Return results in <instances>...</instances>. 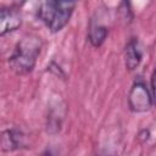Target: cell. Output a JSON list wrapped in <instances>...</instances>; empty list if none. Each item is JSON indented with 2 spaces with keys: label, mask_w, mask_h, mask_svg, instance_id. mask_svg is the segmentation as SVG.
Masks as SVG:
<instances>
[{
  "label": "cell",
  "mask_w": 156,
  "mask_h": 156,
  "mask_svg": "<svg viewBox=\"0 0 156 156\" xmlns=\"http://www.w3.org/2000/svg\"><path fill=\"white\" fill-rule=\"evenodd\" d=\"M154 105V96L151 95L146 84L138 79L133 83L128 94V106L133 112H146Z\"/></svg>",
  "instance_id": "3"
},
{
  "label": "cell",
  "mask_w": 156,
  "mask_h": 156,
  "mask_svg": "<svg viewBox=\"0 0 156 156\" xmlns=\"http://www.w3.org/2000/svg\"><path fill=\"white\" fill-rule=\"evenodd\" d=\"M143 52L136 38H132L124 49V65L128 71H134L141 62Z\"/></svg>",
  "instance_id": "5"
},
{
  "label": "cell",
  "mask_w": 156,
  "mask_h": 156,
  "mask_svg": "<svg viewBox=\"0 0 156 156\" xmlns=\"http://www.w3.org/2000/svg\"><path fill=\"white\" fill-rule=\"evenodd\" d=\"M40 156H54L51 152H44V154H41Z\"/></svg>",
  "instance_id": "8"
},
{
  "label": "cell",
  "mask_w": 156,
  "mask_h": 156,
  "mask_svg": "<svg viewBox=\"0 0 156 156\" xmlns=\"http://www.w3.org/2000/svg\"><path fill=\"white\" fill-rule=\"evenodd\" d=\"M41 46L43 43L39 37L34 34L24 35L16 44L11 56L9 57V65L11 69L21 76L30 73L35 67Z\"/></svg>",
  "instance_id": "1"
},
{
  "label": "cell",
  "mask_w": 156,
  "mask_h": 156,
  "mask_svg": "<svg viewBox=\"0 0 156 156\" xmlns=\"http://www.w3.org/2000/svg\"><path fill=\"white\" fill-rule=\"evenodd\" d=\"M76 5L77 4L74 1H44L38 9V18L48 27L50 32H60L68 23Z\"/></svg>",
  "instance_id": "2"
},
{
  "label": "cell",
  "mask_w": 156,
  "mask_h": 156,
  "mask_svg": "<svg viewBox=\"0 0 156 156\" xmlns=\"http://www.w3.org/2000/svg\"><path fill=\"white\" fill-rule=\"evenodd\" d=\"M107 34H108V29L106 26L91 22L89 27V32H88V40L94 48H99L105 41Z\"/></svg>",
  "instance_id": "7"
},
{
  "label": "cell",
  "mask_w": 156,
  "mask_h": 156,
  "mask_svg": "<svg viewBox=\"0 0 156 156\" xmlns=\"http://www.w3.org/2000/svg\"><path fill=\"white\" fill-rule=\"evenodd\" d=\"M22 24V15L17 7H0V37L11 33Z\"/></svg>",
  "instance_id": "4"
},
{
  "label": "cell",
  "mask_w": 156,
  "mask_h": 156,
  "mask_svg": "<svg viewBox=\"0 0 156 156\" xmlns=\"http://www.w3.org/2000/svg\"><path fill=\"white\" fill-rule=\"evenodd\" d=\"M24 145V136L17 129H7L0 135V146L4 151H13Z\"/></svg>",
  "instance_id": "6"
}]
</instances>
